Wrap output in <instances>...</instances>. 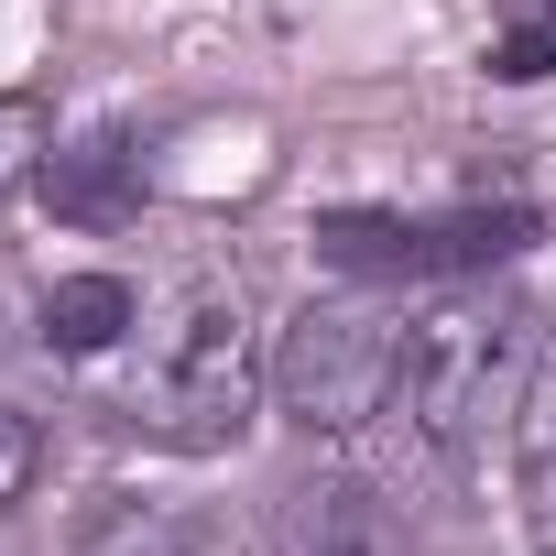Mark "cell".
Wrapping results in <instances>:
<instances>
[{
    "label": "cell",
    "mask_w": 556,
    "mask_h": 556,
    "mask_svg": "<svg viewBox=\"0 0 556 556\" xmlns=\"http://www.w3.org/2000/svg\"><path fill=\"white\" fill-rule=\"evenodd\" d=\"M77 556H240V534L218 513H175V502H121L88 523Z\"/></svg>",
    "instance_id": "cell-8"
},
{
    "label": "cell",
    "mask_w": 556,
    "mask_h": 556,
    "mask_svg": "<svg viewBox=\"0 0 556 556\" xmlns=\"http://www.w3.org/2000/svg\"><path fill=\"white\" fill-rule=\"evenodd\" d=\"M131 328H142V285L131 273H66V285L45 295V361H66V371L121 361Z\"/></svg>",
    "instance_id": "cell-6"
},
{
    "label": "cell",
    "mask_w": 556,
    "mask_h": 556,
    "mask_svg": "<svg viewBox=\"0 0 556 556\" xmlns=\"http://www.w3.org/2000/svg\"><path fill=\"white\" fill-rule=\"evenodd\" d=\"M502 458H513V513H523V545H534V556H556V339L534 350V371H523V393H513Z\"/></svg>",
    "instance_id": "cell-5"
},
{
    "label": "cell",
    "mask_w": 556,
    "mask_h": 556,
    "mask_svg": "<svg viewBox=\"0 0 556 556\" xmlns=\"http://www.w3.org/2000/svg\"><path fill=\"white\" fill-rule=\"evenodd\" d=\"M121 164H131V142H121V131H99V142H77V153H55V164H45V197H55L66 218H121V207H131Z\"/></svg>",
    "instance_id": "cell-9"
},
{
    "label": "cell",
    "mask_w": 556,
    "mask_h": 556,
    "mask_svg": "<svg viewBox=\"0 0 556 556\" xmlns=\"http://www.w3.org/2000/svg\"><path fill=\"white\" fill-rule=\"evenodd\" d=\"M491 77H502V88H534V77H556V0H523V12L491 34Z\"/></svg>",
    "instance_id": "cell-10"
},
{
    "label": "cell",
    "mask_w": 556,
    "mask_h": 556,
    "mask_svg": "<svg viewBox=\"0 0 556 556\" xmlns=\"http://www.w3.org/2000/svg\"><path fill=\"white\" fill-rule=\"evenodd\" d=\"M34 142H45V121H34L23 99H0V197L23 186V164H34Z\"/></svg>",
    "instance_id": "cell-12"
},
{
    "label": "cell",
    "mask_w": 556,
    "mask_h": 556,
    "mask_svg": "<svg viewBox=\"0 0 556 556\" xmlns=\"http://www.w3.org/2000/svg\"><path fill=\"white\" fill-rule=\"evenodd\" d=\"M523 317L491 295H437L426 317H404V371H393V426L437 458L469 469L491 447V426H513L523 393Z\"/></svg>",
    "instance_id": "cell-2"
},
{
    "label": "cell",
    "mask_w": 556,
    "mask_h": 556,
    "mask_svg": "<svg viewBox=\"0 0 556 556\" xmlns=\"http://www.w3.org/2000/svg\"><path fill=\"white\" fill-rule=\"evenodd\" d=\"M34 469H45L34 415H12V404H0V502H23V491H34Z\"/></svg>",
    "instance_id": "cell-11"
},
{
    "label": "cell",
    "mask_w": 556,
    "mask_h": 556,
    "mask_svg": "<svg viewBox=\"0 0 556 556\" xmlns=\"http://www.w3.org/2000/svg\"><path fill=\"white\" fill-rule=\"evenodd\" d=\"M285 534H295V556H415V545H404V523H393L361 480H306Z\"/></svg>",
    "instance_id": "cell-7"
},
{
    "label": "cell",
    "mask_w": 556,
    "mask_h": 556,
    "mask_svg": "<svg viewBox=\"0 0 556 556\" xmlns=\"http://www.w3.org/2000/svg\"><path fill=\"white\" fill-rule=\"evenodd\" d=\"M262 350H251V306L240 285H218V273H175V285L142 306V328L121 339V371L99 382V404L121 426H142L153 447H229L262 404Z\"/></svg>",
    "instance_id": "cell-1"
},
{
    "label": "cell",
    "mask_w": 556,
    "mask_h": 556,
    "mask_svg": "<svg viewBox=\"0 0 556 556\" xmlns=\"http://www.w3.org/2000/svg\"><path fill=\"white\" fill-rule=\"evenodd\" d=\"M393 371H404V317L382 306H306L273 350V404L306 437H371L393 415Z\"/></svg>",
    "instance_id": "cell-3"
},
{
    "label": "cell",
    "mask_w": 556,
    "mask_h": 556,
    "mask_svg": "<svg viewBox=\"0 0 556 556\" xmlns=\"http://www.w3.org/2000/svg\"><path fill=\"white\" fill-rule=\"evenodd\" d=\"M534 240V207H328L317 218V262L350 273V285H469V273L513 262Z\"/></svg>",
    "instance_id": "cell-4"
}]
</instances>
